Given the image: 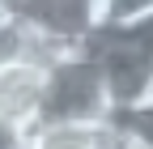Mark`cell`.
<instances>
[{"label":"cell","instance_id":"6da1fadb","mask_svg":"<svg viewBox=\"0 0 153 149\" xmlns=\"http://www.w3.org/2000/svg\"><path fill=\"white\" fill-rule=\"evenodd\" d=\"M115 107L102 81V64L85 43L47 64V89L38 124H111Z\"/></svg>","mask_w":153,"mask_h":149},{"label":"cell","instance_id":"7a4b0ae2","mask_svg":"<svg viewBox=\"0 0 153 149\" xmlns=\"http://www.w3.org/2000/svg\"><path fill=\"white\" fill-rule=\"evenodd\" d=\"M85 47L98 55L102 64V81H106V94H111V107L123 111V107H136L153 94V60L145 51H136L132 43L115 39V34H89Z\"/></svg>","mask_w":153,"mask_h":149},{"label":"cell","instance_id":"3957f363","mask_svg":"<svg viewBox=\"0 0 153 149\" xmlns=\"http://www.w3.org/2000/svg\"><path fill=\"white\" fill-rule=\"evenodd\" d=\"M43 89H47V60H13L0 68V124L17 128V132H30L38 124V111H43Z\"/></svg>","mask_w":153,"mask_h":149},{"label":"cell","instance_id":"277c9868","mask_svg":"<svg viewBox=\"0 0 153 149\" xmlns=\"http://www.w3.org/2000/svg\"><path fill=\"white\" fill-rule=\"evenodd\" d=\"M22 149H119V132L111 124H34Z\"/></svg>","mask_w":153,"mask_h":149},{"label":"cell","instance_id":"5b68a950","mask_svg":"<svg viewBox=\"0 0 153 149\" xmlns=\"http://www.w3.org/2000/svg\"><path fill=\"white\" fill-rule=\"evenodd\" d=\"M111 128L119 132L123 145L132 149H153V94L136 107H123V111H115L111 115Z\"/></svg>","mask_w":153,"mask_h":149},{"label":"cell","instance_id":"8992f818","mask_svg":"<svg viewBox=\"0 0 153 149\" xmlns=\"http://www.w3.org/2000/svg\"><path fill=\"white\" fill-rule=\"evenodd\" d=\"M153 13V0H98V30H119ZM94 30V34H98Z\"/></svg>","mask_w":153,"mask_h":149},{"label":"cell","instance_id":"52a82bcc","mask_svg":"<svg viewBox=\"0 0 153 149\" xmlns=\"http://www.w3.org/2000/svg\"><path fill=\"white\" fill-rule=\"evenodd\" d=\"M102 34H115V39L132 43L136 51H145L149 60H153V13H149V17H140V22H132V26H119V30H102Z\"/></svg>","mask_w":153,"mask_h":149},{"label":"cell","instance_id":"ba28073f","mask_svg":"<svg viewBox=\"0 0 153 149\" xmlns=\"http://www.w3.org/2000/svg\"><path fill=\"white\" fill-rule=\"evenodd\" d=\"M0 149H22V132L9 124H0Z\"/></svg>","mask_w":153,"mask_h":149},{"label":"cell","instance_id":"9c48e42d","mask_svg":"<svg viewBox=\"0 0 153 149\" xmlns=\"http://www.w3.org/2000/svg\"><path fill=\"white\" fill-rule=\"evenodd\" d=\"M0 9H4L9 17H17V9H22V0H0Z\"/></svg>","mask_w":153,"mask_h":149},{"label":"cell","instance_id":"30bf717a","mask_svg":"<svg viewBox=\"0 0 153 149\" xmlns=\"http://www.w3.org/2000/svg\"><path fill=\"white\" fill-rule=\"evenodd\" d=\"M4 17H9V13H4V9H0V22H4Z\"/></svg>","mask_w":153,"mask_h":149},{"label":"cell","instance_id":"8fae6325","mask_svg":"<svg viewBox=\"0 0 153 149\" xmlns=\"http://www.w3.org/2000/svg\"><path fill=\"white\" fill-rule=\"evenodd\" d=\"M119 149H132V145H123V141H119Z\"/></svg>","mask_w":153,"mask_h":149}]
</instances>
